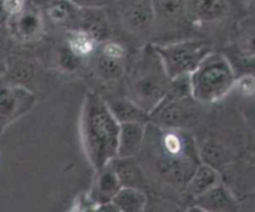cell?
<instances>
[{
	"instance_id": "6da1fadb",
	"label": "cell",
	"mask_w": 255,
	"mask_h": 212,
	"mask_svg": "<svg viewBox=\"0 0 255 212\" xmlns=\"http://www.w3.org/2000/svg\"><path fill=\"white\" fill-rule=\"evenodd\" d=\"M119 131L120 123L106 101L96 93L87 94L80 118V134L84 151L95 171L117 156Z\"/></svg>"
},
{
	"instance_id": "7a4b0ae2",
	"label": "cell",
	"mask_w": 255,
	"mask_h": 212,
	"mask_svg": "<svg viewBox=\"0 0 255 212\" xmlns=\"http://www.w3.org/2000/svg\"><path fill=\"white\" fill-rule=\"evenodd\" d=\"M191 94L199 103H214L223 99L236 83V73L224 55L211 51L188 74Z\"/></svg>"
},
{
	"instance_id": "3957f363",
	"label": "cell",
	"mask_w": 255,
	"mask_h": 212,
	"mask_svg": "<svg viewBox=\"0 0 255 212\" xmlns=\"http://www.w3.org/2000/svg\"><path fill=\"white\" fill-rule=\"evenodd\" d=\"M199 102L192 97L188 76L171 79L167 93L149 112V121L163 129H183L199 117Z\"/></svg>"
},
{
	"instance_id": "277c9868",
	"label": "cell",
	"mask_w": 255,
	"mask_h": 212,
	"mask_svg": "<svg viewBox=\"0 0 255 212\" xmlns=\"http://www.w3.org/2000/svg\"><path fill=\"white\" fill-rule=\"evenodd\" d=\"M158 170L166 180L186 184L199 165L193 141L182 129H164L159 139Z\"/></svg>"
},
{
	"instance_id": "5b68a950",
	"label": "cell",
	"mask_w": 255,
	"mask_h": 212,
	"mask_svg": "<svg viewBox=\"0 0 255 212\" xmlns=\"http://www.w3.org/2000/svg\"><path fill=\"white\" fill-rule=\"evenodd\" d=\"M169 83L171 78L167 76L158 55L153 47H148L132 73L127 98L149 114L167 93Z\"/></svg>"
},
{
	"instance_id": "8992f818",
	"label": "cell",
	"mask_w": 255,
	"mask_h": 212,
	"mask_svg": "<svg viewBox=\"0 0 255 212\" xmlns=\"http://www.w3.org/2000/svg\"><path fill=\"white\" fill-rule=\"evenodd\" d=\"M167 76L171 79L188 76L202 60L212 51L203 41H179L174 44L153 46Z\"/></svg>"
},
{
	"instance_id": "52a82bcc",
	"label": "cell",
	"mask_w": 255,
	"mask_h": 212,
	"mask_svg": "<svg viewBox=\"0 0 255 212\" xmlns=\"http://www.w3.org/2000/svg\"><path fill=\"white\" fill-rule=\"evenodd\" d=\"M34 94L16 84L0 86V132L34 107Z\"/></svg>"
},
{
	"instance_id": "ba28073f",
	"label": "cell",
	"mask_w": 255,
	"mask_h": 212,
	"mask_svg": "<svg viewBox=\"0 0 255 212\" xmlns=\"http://www.w3.org/2000/svg\"><path fill=\"white\" fill-rule=\"evenodd\" d=\"M125 27L133 34L148 31L156 20L152 0H129L121 11Z\"/></svg>"
},
{
	"instance_id": "9c48e42d",
	"label": "cell",
	"mask_w": 255,
	"mask_h": 212,
	"mask_svg": "<svg viewBox=\"0 0 255 212\" xmlns=\"http://www.w3.org/2000/svg\"><path fill=\"white\" fill-rule=\"evenodd\" d=\"M7 31L11 39L22 42L34 41L42 31V19L37 11L25 7L21 12L6 20Z\"/></svg>"
},
{
	"instance_id": "30bf717a",
	"label": "cell",
	"mask_w": 255,
	"mask_h": 212,
	"mask_svg": "<svg viewBox=\"0 0 255 212\" xmlns=\"http://www.w3.org/2000/svg\"><path fill=\"white\" fill-rule=\"evenodd\" d=\"M193 206L206 212H241L236 196L222 183L194 198Z\"/></svg>"
},
{
	"instance_id": "8fae6325",
	"label": "cell",
	"mask_w": 255,
	"mask_h": 212,
	"mask_svg": "<svg viewBox=\"0 0 255 212\" xmlns=\"http://www.w3.org/2000/svg\"><path fill=\"white\" fill-rule=\"evenodd\" d=\"M121 188V183L112 169L111 164L109 163L106 166L96 171V178L92 183L91 190L86 195L95 205L102 206L111 204L112 199Z\"/></svg>"
},
{
	"instance_id": "7c38bea8",
	"label": "cell",
	"mask_w": 255,
	"mask_h": 212,
	"mask_svg": "<svg viewBox=\"0 0 255 212\" xmlns=\"http://www.w3.org/2000/svg\"><path fill=\"white\" fill-rule=\"evenodd\" d=\"M144 126L138 122L120 124L116 158H136L138 155L146 138Z\"/></svg>"
},
{
	"instance_id": "4fadbf2b",
	"label": "cell",
	"mask_w": 255,
	"mask_h": 212,
	"mask_svg": "<svg viewBox=\"0 0 255 212\" xmlns=\"http://www.w3.org/2000/svg\"><path fill=\"white\" fill-rule=\"evenodd\" d=\"M218 184H221V176L214 166L208 163H201L186 183V190L194 199Z\"/></svg>"
},
{
	"instance_id": "5bb4252c",
	"label": "cell",
	"mask_w": 255,
	"mask_h": 212,
	"mask_svg": "<svg viewBox=\"0 0 255 212\" xmlns=\"http://www.w3.org/2000/svg\"><path fill=\"white\" fill-rule=\"evenodd\" d=\"M186 10L197 20L214 21L229 11L228 0H184Z\"/></svg>"
},
{
	"instance_id": "9a60e30c",
	"label": "cell",
	"mask_w": 255,
	"mask_h": 212,
	"mask_svg": "<svg viewBox=\"0 0 255 212\" xmlns=\"http://www.w3.org/2000/svg\"><path fill=\"white\" fill-rule=\"evenodd\" d=\"M106 104L111 111L112 116L120 124L133 123V122L146 124L149 121L148 113L129 98L111 99V101H106Z\"/></svg>"
},
{
	"instance_id": "2e32d148",
	"label": "cell",
	"mask_w": 255,
	"mask_h": 212,
	"mask_svg": "<svg viewBox=\"0 0 255 212\" xmlns=\"http://www.w3.org/2000/svg\"><path fill=\"white\" fill-rule=\"evenodd\" d=\"M147 203V194L142 189L131 186H122L111 201L120 212H144Z\"/></svg>"
},
{
	"instance_id": "e0dca14e",
	"label": "cell",
	"mask_w": 255,
	"mask_h": 212,
	"mask_svg": "<svg viewBox=\"0 0 255 212\" xmlns=\"http://www.w3.org/2000/svg\"><path fill=\"white\" fill-rule=\"evenodd\" d=\"M110 164L116 173L121 186L141 189L139 186L143 184L144 176L134 158H115Z\"/></svg>"
},
{
	"instance_id": "ac0fdd59",
	"label": "cell",
	"mask_w": 255,
	"mask_h": 212,
	"mask_svg": "<svg viewBox=\"0 0 255 212\" xmlns=\"http://www.w3.org/2000/svg\"><path fill=\"white\" fill-rule=\"evenodd\" d=\"M97 44L99 42L81 27L71 30L66 37V49L80 60L94 54Z\"/></svg>"
},
{
	"instance_id": "d6986e66",
	"label": "cell",
	"mask_w": 255,
	"mask_h": 212,
	"mask_svg": "<svg viewBox=\"0 0 255 212\" xmlns=\"http://www.w3.org/2000/svg\"><path fill=\"white\" fill-rule=\"evenodd\" d=\"M82 14L81 29L86 30L97 42L106 40L109 35V24L101 7H91V9H84Z\"/></svg>"
},
{
	"instance_id": "ffe728a7",
	"label": "cell",
	"mask_w": 255,
	"mask_h": 212,
	"mask_svg": "<svg viewBox=\"0 0 255 212\" xmlns=\"http://www.w3.org/2000/svg\"><path fill=\"white\" fill-rule=\"evenodd\" d=\"M77 7L71 0H51L47 15L55 24H66L76 16Z\"/></svg>"
},
{
	"instance_id": "44dd1931",
	"label": "cell",
	"mask_w": 255,
	"mask_h": 212,
	"mask_svg": "<svg viewBox=\"0 0 255 212\" xmlns=\"http://www.w3.org/2000/svg\"><path fill=\"white\" fill-rule=\"evenodd\" d=\"M154 15L162 19L178 20L186 12L184 0H152Z\"/></svg>"
},
{
	"instance_id": "7402d4cb",
	"label": "cell",
	"mask_w": 255,
	"mask_h": 212,
	"mask_svg": "<svg viewBox=\"0 0 255 212\" xmlns=\"http://www.w3.org/2000/svg\"><path fill=\"white\" fill-rule=\"evenodd\" d=\"M97 72L105 79H119L124 74L122 60L111 59L100 54L96 65Z\"/></svg>"
},
{
	"instance_id": "603a6c76",
	"label": "cell",
	"mask_w": 255,
	"mask_h": 212,
	"mask_svg": "<svg viewBox=\"0 0 255 212\" xmlns=\"http://www.w3.org/2000/svg\"><path fill=\"white\" fill-rule=\"evenodd\" d=\"M186 210H182L177 204L171 203L166 200H157L154 203H151L148 199L146 210L144 212H184Z\"/></svg>"
},
{
	"instance_id": "cb8c5ba5",
	"label": "cell",
	"mask_w": 255,
	"mask_h": 212,
	"mask_svg": "<svg viewBox=\"0 0 255 212\" xmlns=\"http://www.w3.org/2000/svg\"><path fill=\"white\" fill-rule=\"evenodd\" d=\"M101 55H104L106 57H111V59L124 60L125 55H126V50L119 42L106 41L104 42V45L101 47Z\"/></svg>"
},
{
	"instance_id": "d4e9b609",
	"label": "cell",
	"mask_w": 255,
	"mask_h": 212,
	"mask_svg": "<svg viewBox=\"0 0 255 212\" xmlns=\"http://www.w3.org/2000/svg\"><path fill=\"white\" fill-rule=\"evenodd\" d=\"M99 206L95 205L89 198H87L86 194H82L79 198L75 200L74 205L70 209L69 212H97Z\"/></svg>"
},
{
	"instance_id": "484cf974",
	"label": "cell",
	"mask_w": 255,
	"mask_h": 212,
	"mask_svg": "<svg viewBox=\"0 0 255 212\" xmlns=\"http://www.w3.org/2000/svg\"><path fill=\"white\" fill-rule=\"evenodd\" d=\"M1 6L9 19L21 12L26 7V0H1Z\"/></svg>"
},
{
	"instance_id": "4316f807",
	"label": "cell",
	"mask_w": 255,
	"mask_h": 212,
	"mask_svg": "<svg viewBox=\"0 0 255 212\" xmlns=\"http://www.w3.org/2000/svg\"><path fill=\"white\" fill-rule=\"evenodd\" d=\"M11 36L5 25H0V61L5 59L11 47Z\"/></svg>"
},
{
	"instance_id": "83f0119b",
	"label": "cell",
	"mask_w": 255,
	"mask_h": 212,
	"mask_svg": "<svg viewBox=\"0 0 255 212\" xmlns=\"http://www.w3.org/2000/svg\"><path fill=\"white\" fill-rule=\"evenodd\" d=\"M234 88H238L239 92H242L246 96H252L254 92V78L252 74L242 77L241 79H236Z\"/></svg>"
},
{
	"instance_id": "f1b7e54d",
	"label": "cell",
	"mask_w": 255,
	"mask_h": 212,
	"mask_svg": "<svg viewBox=\"0 0 255 212\" xmlns=\"http://www.w3.org/2000/svg\"><path fill=\"white\" fill-rule=\"evenodd\" d=\"M71 1L82 9H91V7H102L107 0H71Z\"/></svg>"
},
{
	"instance_id": "f546056e",
	"label": "cell",
	"mask_w": 255,
	"mask_h": 212,
	"mask_svg": "<svg viewBox=\"0 0 255 212\" xmlns=\"http://www.w3.org/2000/svg\"><path fill=\"white\" fill-rule=\"evenodd\" d=\"M97 212H120V211L117 210V209L115 208L112 204H106V205L99 206V209H97Z\"/></svg>"
},
{
	"instance_id": "4dcf8cb0",
	"label": "cell",
	"mask_w": 255,
	"mask_h": 212,
	"mask_svg": "<svg viewBox=\"0 0 255 212\" xmlns=\"http://www.w3.org/2000/svg\"><path fill=\"white\" fill-rule=\"evenodd\" d=\"M6 20H7V16H6V14L4 12V10H2L1 0H0V25L6 24Z\"/></svg>"
},
{
	"instance_id": "1f68e13d",
	"label": "cell",
	"mask_w": 255,
	"mask_h": 212,
	"mask_svg": "<svg viewBox=\"0 0 255 212\" xmlns=\"http://www.w3.org/2000/svg\"><path fill=\"white\" fill-rule=\"evenodd\" d=\"M184 212H206V211L201 210V209L196 208V206H191V208H188V209H187V210L184 211Z\"/></svg>"
}]
</instances>
